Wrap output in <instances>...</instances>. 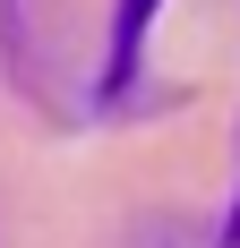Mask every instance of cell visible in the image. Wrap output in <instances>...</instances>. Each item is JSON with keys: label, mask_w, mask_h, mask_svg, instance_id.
Listing matches in <instances>:
<instances>
[{"label": "cell", "mask_w": 240, "mask_h": 248, "mask_svg": "<svg viewBox=\"0 0 240 248\" xmlns=\"http://www.w3.org/2000/svg\"><path fill=\"white\" fill-rule=\"evenodd\" d=\"M146 0H129V9H120V60H112V86H129V60H137V34H146Z\"/></svg>", "instance_id": "obj_1"}]
</instances>
